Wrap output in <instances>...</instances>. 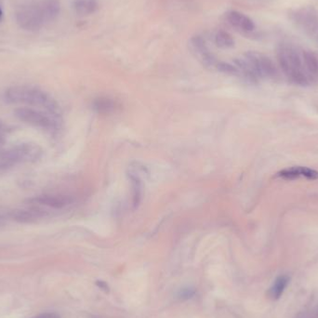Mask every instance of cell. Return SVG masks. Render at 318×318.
<instances>
[{"instance_id": "obj_19", "label": "cell", "mask_w": 318, "mask_h": 318, "mask_svg": "<svg viewBox=\"0 0 318 318\" xmlns=\"http://www.w3.org/2000/svg\"><path fill=\"white\" fill-rule=\"evenodd\" d=\"M5 129H6L5 124L0 120V131L1 132H5Z\"/></svg>"}, {"instance_id": "obj_7", "label": "cell", "mask_w": 318, "mask_h": 318, "mask_svg": "<svg viewBox=\"0 0 318 318\" xmlns=\"http://www.w3.org/2000/svg\"><path fill=\"white\" fill-rule=\"evenodd\" d=\"M276 177L287 181H294L298 179H305L308 181L318 180V172L308 167L294 166L290 168H286L280 172H277Z\"/></svg>"}, {"instance_id": "obj_13", "label": "cell", "mask_w": 318, "mask_h": 318, "mask_svg": "<svg viewBox=\"0 0 318 318\" xmlns=\"http://www.w3.org/2000/svg\"><path fill=\"white\" fill-rule=\"evenodd\" d=\"M215 44L221 49H231L234 46V39L226 31L220 30L216 33Z\"/></svg>"}, {"instance_id": "obj_11", "label": "cell", "mask_w": 318, "mask_h": 318, "mask_svg": "<svg viewBox=\"0 0 318 318\" xmlns=\"http://www.w3.org/2000/svg\"><path fill=\"white\" fill-rule=\"evenodd\" d=\"M289 283L288 275H279L275 278L272 287L270 288V296L273 300H279L285 292Z\"/></svg>"}, {"instance_id": "obj_4", "label": "cell", "mask_w": 318, "mask_h": 318, "mask_svg": "<svg viewBox=\"0 0 318 318\" xmlns=\"http://www.w3.org/2000/svg\"><path fill=\"white\" fill-rule=\"evenodd\" d=\"M243 57L248 61L256 82L259 80L275 78L277 75L275 63L268 56L258 51H248Z\"/></svg>"}, {"instance_id": "obj_10", "label": "cell", "mask_w": 318, "mask_h": 318, "mask_svg": "<svg viewBox=\"0 0 318 318\" xmlns=\"http://www.w3.org/2000/svg\"><path fill=\"white\" fill-rule=\"evenodd\" d=\"M45 216L40 209H18L11 213V218L18 222H33Z\"/></svg>"}, {"instance_id": "obj_18", "label": "cell", "mask_w": 318, "mask_h": 318, "mask_svg": "<svg viewBox=\"0 0 318 318\" xmlns=\"http://www.w3.org/2000/svg\"><path fill=\"white\" fill-rule=\"evenodd\" d=\"M6 143V139L4 137V132H1L0 131V152L3 151V147Z\"/></svg>"}, {"instance_id": "obj_5", "label": "cell", "mask_w": 318, "mask_h": 318, "mask_svg": "<svg viewBox=\"0 0 318 318\" xmlns=\"http://www.w3.org/2000/svg\"><path fill=\"white\" fill-rule=\"evenodd\" d=\"M10 161L15 165L17 163H34L41 158L43 149L37 143L25 142L5 150Z\"/></svg>"}, {"instance_id": "obj_3", "label": "cell", "mask_w": 318, "mask_h": 318, "mask_svg": "<svg viewBox=\"0 0 318 318\" xmlns=\"http://www.w3.org/2000/svg\"><path fill=\"white\" fill-rule=\"evenodd\" d=\"M6 98L9 102L14 104H25L42 107L49 114L59 116V107L55 101L49 97L46 92L37 88L13 87L7 91Z\"/></svg>"}, {"instance_id": "obj_1", "label": "cell", "mask_w": 318, "mask_h": 318, "mask_svg": "<svg viewBox=\"0 0 318 318\" xmlns=\"http://www.w3.org/2000/svg\"><path fill=\"white\" fill-rule=\"evenodd\" d=\"M282 72L291 83L308 87L318 83V56L310 50L283 43L276 49Z\"/></svg>"}, {"instance_id": "obj_8", "label": "cell", "mask_w": 318, "mask_h": 318, "mask_svg": "<svg viewBox=\"0 0 318 318\" xmlns=\"http://www.w3.org/2000/svg\"><path fill=\"white\" fill-rule=\"evenodd\" d=\"M28 202L40 206H46L49 208H62L73 202L71 196H54V195H44L35 196L28 200Z\"/></svg>"}, {"instance_id": "obj_6", "label": "cell", "mask_w": 318, "mask_h": 318, "mask_svg": "<svg viewBox=\"0 0 318 318\" xmlns=\"http://www.w3.org/2000/svg\"><path fill=\"white\" fill-rule=\"evenodd\" d=\"M14 116L23 122L42 129H50L55 127L57 123L56 118L58 117L28 107H21L16 109L14 111Z\"/></svg>"}, {"instance_id": "obj_15", "label": "cell", "mask_w": 318, "mask_h": 318, "mask_svg": "<svg viewBox=\"0 0 318 318\" xmlns=\"http://www.w3.org/2000/svg\"><path fill=\"white\" fill-rule=\"evenodd\" d=\"M34 318H60V316L56 312H44V313L38 314Z\"/></svg>"}, {"instance_id": "obj_12", "label": "cell", "mask_w": 318, "mask_h": 318, "mask_svg": "<svg viewBox=\"0 0 318 318\" xmlns=\"http://www.w3.org/2000/svg\"><path fill=\"white\" fill-rule=\"evenodd\" d=\"M98 3L95 0H75L73 9L80 15H91L98 10Z\"/></svg>"}, {"instance_id": "obj_2", "label": "cell", "mask_w": 318, "mask_h": 318, "mask_svg": "<svg viewBox=\"0 0 318 318\" xmlns=\"http://www.w3.org/2000/svg\"><path fill=\"white\" fill-rule=\"evenodd\" d=\"M61 11L58 0H38L22 4L16 11V20L26 30H37L54 21Z\"/></svg>"}, {"instance_id": "obj_14", "label": "cell", "mask_w": 318, "mask_h": 318, "mask_svg": "<svg viewBox=\"0 0 318 318\" xmlns=\"http://www.w3.org/2000/svg\"><path fill=\"white\" fill-rule=\"evenodd\" d=\"M195 293H196V290L193 288H184L180 291L179 297L182 300H188V299H191L195 295Z\"/></svg>"}, {"instance_id": "obj_16", "label": "cell", "mask_w": 318, "mask_h": 318, "mask_svg": "<svg viewBox=\"0 0 318 318\" xmlns=\"http://www.w3.org/2000/svg\"><path fill=\"white\" fill-rule=\"evenodd\" d=\"M297 318H315L314 317V315L312 314V312H308V311H305V312H301L298 314V316Z\"/></svg>"}, {"instance_id": "obj_9", "label": "cell", "mask_w": 318, "mask_h": 318, "mask_svg": "<svg viewBox=\"0 0 318 318\" xmlns=\"http://www.w3.org/2000/svg\"><path fill=\"white\" fill-rule=\"evenodd\" d=\"M227 22L234 28L243 32H251L255 29V24L250 18L243 13L236 11H231L225 14Z\"/></svg>"}, {"instance_id": "obj_20", "label": "cell", "mask_w": 318, "mask_h": 318, "mask_svg": "<svg viewBox=\"0 0 318 318\" xmlns=\"http://www.w3.org/2000/svg\"><path fill=\"white\" fill-rule=\"evenodd\" d=\"M2 16V12H1V10H0V17Z\"/></svg>"}, {"instance_id": "obj_17", "label": "cell", "mask_w": 318, "mask_h": 318, "mask_svg": "<svg viewBox=\"0 0 318 318\" xmlns=\"http://www.w3.org/2000/svg\"><path fill=\"white\" fill-rule=\"evenodd\" d=\"M96 285L98 286L99 288H101V289H103V290H105L106 292L108 291V285L105 283L104 281H97L96 282Z\"/></svg>"}]
</instances>
